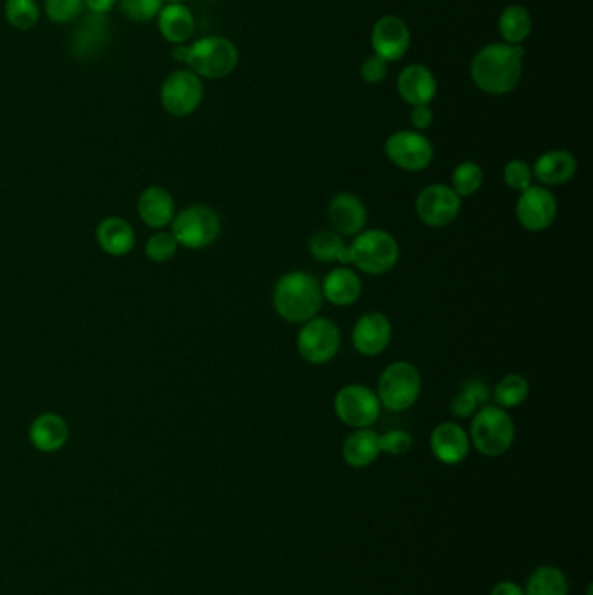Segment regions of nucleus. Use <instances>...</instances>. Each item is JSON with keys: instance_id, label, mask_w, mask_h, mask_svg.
Wrapping results in <instances>:
<instances>
[{"instance_id": "nucleus-39", "label": "nucleus", "mask_w": 593, "mask_h": 595, "mask_svg": "<svg viewBox=\"0 0 593 595\" xmlns=\"http://www.w3.org/2000/svg\"><path fill=\"white\" fill-rule=\"evenodd\" d=\"M388 75V63L381 60L380 56H369L362 63L360 67V77L367 82V84H380L385 81Z\"/></svg>"}, {"instance_id": "nucleus-2", "label": "nucleus", "mask_w": 593, "mask_h": 595, "mask_svg": "<svg viewBox=\"0 0 593 595\" xmlns=\"http://www.w3.org/2000/svg\"><path fill=\"white\" fill-rule=\"evenodd\" d=\"M173 58L185 63L188 70L204 79H223L232 74L239 63V49L225 37H202L194 44L173 47Z\"/></svg>"}, {"instance_id": "nucleus-4", "label": "nucleus", "mask_w": 593, "mask_h": 595, "mask_svg": "<svg viewBox=\"0 0 593 595\" xmlns=\"http://www.w3.org/2000/svg\"><path fill=\"white\" fill-rule=\"evenodd\" d=\"M399 242L385 230H362L354 242L343 249L338 263L355 265L360 272L369 275L388 274L399 261Z\"/></svg>"}, {"instance_id": "nucleus-36", "label": "nucleus", "mask_w": 593, "mask_h": 595, "mask_svg": "<svg viewBox=\"0 0 593 595\" xmlns=\"http://www.w3.org/2000/svg\"><path fill=\"white\" fill-rule=\"evenodd\" d=\"M122 13L133 21H150L162 9V0H119Z\"/></svg>"}, {"instance_id": "nucleus-21", "label": "nucleus", "mask_w": 593, "mask_h": 595, "mask_svg": "<svg viewBox=\"0 0 593 595\" xmlns=\"http://www.w3.org/2000/svg\"><path fill=\"white\" fill-rule=\"evenodd\" d=\"M322 296L334 307H350L359 300L362 293L359 275L352 268H334L333 272L326 275L322 282Z\"/></svg>"}, {"instance_id": "nucleus-35", "label": "nucleus", "mask_w": 593, "mask_h": 595, "mask_svg": "<svg viewBox=\"0 0 593 595\" xmlns=\"http://www.w3.org/2000/svg\"><path fill=\"white\" fill-rule=\"evenodd\" d=\"M178 241L174 239L171 232H159V234L152 235L147 242V256L152 261L162 263V261H169L176 255L178 249Z\"/></svg>"}, {"instance_id": "nucleus-3", "label": "nucleus", "mask_w": 593, "mask_h": 595, "mask_svg": "<svg viewBox=\"0 0 593 595\" xmlns=\"http://www.w3.org/2000/svg\"><path fill=\"white\" fill-rule=\"evenodd\" d=\"M322 301L319 282L307 272H289L275 284L274 307L284 321L305 324L317 317Z\"/></svg>"}, {"instance_id": "nucleus-22", "label": "nucleus", "mask_w": 593, "mask_h": 595, "mask_svg": "<svg viewBox=\"0 0 593 595\" xmlns=\"http://www.w3.org/2000/svg\"><path fill=\"white\" fill-rule=\"evenodd\" d=\"M160 34L174 46L187 44L195 32V18L185 4H166L157 14Z\"/></svg>"}, {"instance_id": "nucleus-9", "label": "nucleus", "mask_w": 593, "mask_h": 595, "mask_svg": "<svg viewBox=\"0 0 593 595\" xmlns=\"http://www.w3.org/2000/svg\"><path fill=\"white\" fill-rule=\"evenodd\" d=\"M381 402L371 388L347 385L334 397V411L340 422L352 428H371L381 415Z\"/></svg>"}, {"instance_id": "nucleus-14", "label": "nucleus", "mask_w": 593, "mask_h": 595, "mask_svg": "<svg viewBox=\"0 0 593 595\" xmlns=\"http://www.w3.org/2000/svg\"><path fill=\"white\" fill-rule=\"evenodd\" d=\"M371 46L374 54L387 63L402 60L411 46V32L406 21L397 16L380 18L373 27Z\"/></svg>"}, {"instance_id": "nucleus-5", "label": "nucleus", "mask_w": 593, "mask_h": 595, "mask_svg": "<svg viewBox=\"0 0 593 595\" xmlns=\"http://www.w3.org/2000/svg\"><path fill=\"white\" fill-rule=\"evenodd\" d=\"M515 441V423L507 409L482 406L474 415L470 427V444L480 455L498 458L512 448Z\"/></svg>"}, {"instance_id": "nucleus-41", "label": "nucleus", "mask_w": 593, "mask_h": 595, "mask_svg": "<svg viewBox=\"0 0 593 595\" xmlns=\"http://www.w3.org/2000/svg\"><path fill=\"white\" fill-rule=\"evenodd\" d=\"M117 0H84V6L89 13L108 14L114 9Z\"/></svg>"}, {"instance_id": "nucleus-27", "label": "nucleus", "mask_w": 593, "mask_h": 595, "mask_svg": "<svg viewBox=\"0 0 593 595\" xmlns=\"http://www.w3.org/2000/svg\"><path fill=\"white\" fill-rule=\"evenodd\" d=\"M498 30L505 44L522 46L533 30V18L524 6H508L498 18Z\"/></svg>"}, {"instance_id": "nucleus-20", "label": "nucleus", "mask_w": 593, "mask_h": 595, "mask_svg": "<svg viewBox=\"0 0 593 595\" xmlns=\"http://www.w3.org/2000/svg\"><path fill=\"white\" fill-rule=\"evenodd\" d=\"M578 164L571 152L567 150H550L538 157L534 162L533 178L543 187H559L571 181L576 174Z\"/></svg>"}, {"instance_id": "nucleus-24", "label": "nucleus", "mask_w": 593, "mask_h": 595, "mask_svg": "<svg viewBox=\"0 0 593 595\" xmlns=\"http://www.w3.org/2000/svg\"><path fill=\"white\" fill-rule=\"evenodd\" d=\"M68 425L61 416L46 413L39 416L30 427V441L42 453H54L68 441Z\"/></svg>"}, {"instance_id": "nucleus-10", "label": "nucleus", "mask_w": 593, "mask_h": 595, "mask_svg": "<svg viewBox=\"0 0 593 595\" xmlns=\"http://www.w3.org/2000/svg\"><path fill=\"white\" fill-rule=\"evenodd\" d=\"M204 98V86L192 70H176L160 87V101L174 117L194 114Z\"/></svg>"}, {"instance_id": "nucleus-32", "label": "nucleus", "mask_w": 593, "mask_h": 595, "mask_svg": "<svg viewBox=\"0 0 593 595\" xmlns=\"http://www.w3.org/2000/svg\"><path fill=\"white\" fill-rule=\"evenodd\" d=\"M484 183V171L474 161H465L458 164L453 171V190L458 197H470L477 194Z\"/></svg>"}, {"instance_id": "nucleus-16", "label": "nucleus", "mask_w": 593, "mask_h": 595, "mask_svg": "<svg viewBox=\"0 0 593 595\" xmlns=\"http://www.w3.org/2000/svg\"><path fill=\"white\" fill-rule=\"evenodd\" d=\"M430 448L440 463L458 465L468 456L470 437L460 423H439L430 435Z\"/></svg>"}, {"instance_id": "nucleus-13", "label": "nucleus", "mask_w": 593, "mask_h": 595, "mask_svg": "<svg viewBox=\"0 0 593 595\" xmlns=\"http://www.w3.org/2000/svg\"><path fill=\"white\" fill-rule=\"evenodd\" d=\"M557 199L547 187H531L520 194L517 201V220L527 232H545L557 218Z\"/></svg>"}, {"instance_id": "nucleus-31", "label": "nucleus", "mask_w": 593, "mask_h": 595, "mask_svg": "<svg viewBox=\"0 0 593 595\" xmlns=\"http://www.w3.org/2000/svg\"><path fill=\"white\" fill-rule=\"evenodd\" d=\"M6 20L16 30H30L39 23L40 7L37 0H6Z\"/></svg>"}, {"instance_id": "nucleus-6", "label": "nucleus", "mask_w": 593, "mask_h": 595, "mask_svg": "<svg viewBox=\"0 0 593 595\" xmlns=\"http://www.w3.org/2000/svg\"><path fill=\"white\" fill-rule=\"evenodd\" d=\"M421 376L411 362H392L378 380V399L390 411H407L420 399Z\"/></svg>"}, {"instance_id": "nucleus-17", "label": "nucleus", "mask_w": 593, "mask_h": 595, "mask_svg": "<svg viewBox=\"0 0 593 595\" xmlns=\"http://www.w3.org/2000/svg\"><path fill=\"white\" fill-rule=\"evenodd\" d=\"M400 98L411 107H425L434 101L437 94V79L430 68L420 63L407 65L397 79Z\"/></svg>"}, {"instance_id": "nucleus-37", "label": "nucleus", "mask_w": 593, "mask_h": 595, "mask_svg": "<svg viewBox=\"0 0 593 595\" xmlns=\"http://www.w3.org/2000/svg\"><path fill=\"white\" fill-rule=\"evenodd\" d=\"M413 448V437L406 430H390L380 435L381 453H387L390 456H404Z\"/></svg>"}, {"instance_id": "nucleus-19", "label": "nucleus", "mask_w": 593, "mask_h": 595, "mask_svg": "<svg viewBox=\"0 0 593 595\" xmlns=\"http://www.w3.org/2000/svg\"><path fill=\"white\" fill-rule=\"evenodd\" d=\"M107 41V14L89 13L84 20L80 21L79 27L75 28L74 35L70 39V53L80 60L93 58L101 53Z\"/></svg>"}, {"instance_id": "nucleus-25", "label": "nucleus", "mask_w": 593, "mask_h": 595, "mask_svg": "<svg viewBox=\"0 0 593 595\" xmlns=\"http://www.w3.org/2000/svg\"><path fill=\"white\" fill-rule=\"evenodd\" d=\"M138 213L148 227L164 228L174 218L173 197L162 187H148L140 195Z\"/></svg>"}, {"instance_id": "nucleus-26", "label": "nucleus", "mask_w": 593, "mask_h": 595, "mask_svg": "<svg viewBox=\"0 0 593 595\" xmlns=\"http://www.w3.org/2000/svg\"><path fill=\"white\" fill-rule=\"evenodd\" d=\"M96 237L103 251L112 256L127 255L134 246L133 228L127 221L120 218H107L101 221Z\"/></svg>"}, {"instance_id": "nucleus-29", "label": "nucleus", "mask_w": 593, "mask_h": 595, "mask_svg": "<svg viewBox=\"0 0 593 595\" xmlns=\"http://www.w3.org/2000/svg\"><path fill=\"white\" fill-rule=\"evenodd\" d=\"M529 395V383L520 375H507L501 378L493 392L494 406L512 409L520 406Z\"/></svg>"}, {"instance_id": "nucleus-15", "label": "nucleus", "mask_w": 593, "mask_h": 595, "mask_svg": "<svg viewBox=\"0 0 593 595\" xmlns=\"http://www.w3.org/2000/svg\"><path fill=\"white\" fill-rule=\"evenodd\" d=\"M392 322L381 312H369L355 322L352 343L359 354L376 357L387 350L392 341Z\"/></svg>"}, {"instance_id": "nucleus-11", "label": "nucleus", "mask_w": 593, "mask_h": 595, "mask_svg": "<svg viewBox=\"0 0 593 595\" xmlns=\"http://www.w3.org/2000/svg\"><path fill=\"white\" fill-rule=\"evenodd\" d=\"M388 159L404 171H423L434 161V147L420 131H397L385 143Z\"/></svg>"}, {"instance_id": "nucleus-7", "label": "nucleus", "mask_w": 593, "mask_h": 595, "mask_svg": "<svg viewBox=\"0 0 593 595\" xmlns=\"http://www.w3.org/2000/svg\"><path fill=\"white\" fill-rule=\"evenodd\" d=\"M341 347L340 328L326 317H314L303 324L298 333L296 348L301 359L310 364H326L333 361Z\"/></svg>"}, {"instance_id": "nucleus-23", "label": "nucleus", "mask_w": 593, "mask_h": 595, "mask_svg": "<svg viewBox=\"0 0 593 595\" xmlns=\"http://www.w3.org/2000/svg\"><path fill=\"white\" fill-rule=\"evenodd\" d=\"M380 455V434L371 428H357L343 444V460L350 467H369Z\"/></svg>"}, {"instance_id": "nucleus-30", "label": "nucleus", "mask_w": 593, "mask_h": 595, "mask_svg": "<svg viewBox=\"0 0 593 595\" xmlns=\"http://www.w3.org/2000/svg\"><path fill=\"white\" fill-rule=\"evenodd\" d=\"M345 248L347 246L343 242V237L336 234L334 230L317 232L308 242L310 255L314 256L315 260L324 261V263H333V261L340 260V255Z\"/></svg>"}, {"instance_id": "nucleus-1", "label": "nucleus", "mask_w": 593, "mask_h": 595, "mask_svg": "<svg viewBox=\"0 0 593 595\" xmlns=\"http://www.w3.org/2000/svg\"><path fill=\"white\" fill-rule=\"evenodd\" d=\"M524 46L496 42L475 54L470 75L482 93L503 96L519 86L524 74Z\"/></svg>"}, {"instance_id": "nucleus-28", "label": "nucleus", "mask_w": 593, "mask_h": 595, "mask_svg": "<svg viewBox=\"0 0 593 595\" xmlns=\"http://www.w3.org/2000/svg\"><path fill=\"white\" fill-rule=\"evenodd\" d=\"M569 583L559 568L540 566L534 569L524 589V595H567Z\"/></svg>"}, {"instance_id": "nucleus-40", "label": "nucleus", "mask_w": 593, "mask_h": 595, "mask_svg": "<svg viewBox=\"0 0 593 595\" xmlns=\"http://www.w3.org/2000/svg\"><path fill=\"white\" fill-rule=\"evenodd\" d=\"M411 114H409V121L413 124L416 131H425L434 124V112L430 110L428 105L425 107H411Z\"/></svg>"}, {"instance_id": "nucleus-42", "label": "nucleus", "mask_w": 593, "mask_h": 595, "mask_svg": "<svg viewBox=\"0 0 593 595\" xmlns=\"http://www.w3.org/2000/svg\"><path fill=\"white\" fill-rule=\"evenodd\" d=\"M491 595H524V589L520 587L519 583L507 580V582L496 583L491 590Z\"/></svg>"}, {"instance_id": "nucleus-18", "label": "nucleus", "mask_w": 593, "mask_h": 595, "mask_svg": "<svg viewBox=\"0 0 593 595\" xmlns=\"http://www.w3.org/2000/svg\"><path fill=\"white\" fill-rule=\"evenodd\" d=\"M329 223L341 237L359 235L367 223V209L364 202L354 194H338L329 204Z\"/></svg>"}, {"instance_id": "nucleus-33", "label": "nucleus", "mask_w": 593, "mask_h": 595, "mask_svg": "<svg viewBox=\"0 0 593 595\" xmlns=\"http://www.w3.org/2000/svg\"><path fill=\"white\" fill-rule=\"evenodd\" d=\"M84 7H86L84 0H46L44 2L47 18L58 25H67L77 20Z\"/></svg>"}, {"instance_id": "nucleus-12", "label": "nucleus", "mask_w": 593, "mask_h": 595, "mask_svg": "<svg viewBox=\"0 0 593 595\" xmlns=\"http://www.w3.org/2000/svg\"><path fill=\"white\" fill-rule=\"evenodd\" d=\"M461 211V197L449 185H430L423 188L416 199V213L432 228L451 225Z\"/></svg>"}, {"instance_id": "nucleus-34", "label": "nucleus", "mask_w": 593, "mask_h": 595, "mask_svg": "<svg viewBox=\"0 0 593 595\" xmlns=\"http://www.w3.org/2000/svg\"><path fill=\"white\" fill-rule=\"evenodd\" d=\"M503 180L508 188L522 194L524 190L533 185V169L529 168V164L526 162L515 159V161L508 162L503 169Z\"/></svg>"}, {"instance_id": "nucleus-8", "label": "nucleus", "mask_w": 593, "mask_h": 595, "mask_svg": "<svg viewBox=\"0 0 593 595\" xmlns=\"http://www.w3.org/2000/svg\"><path fill=\"white\" fill-rule=\"evenodd\" d=\"M221 221L218 213L207 206H190L173 220L174 239L188 249L211 246L220 235Z\"/></svg>"}, {"instance_id": "nucleus-38", "label": "nucleus", "mask_w": 593, "mask_h": 595, "mask_svg": "<svg viewBox=\"0 0 593 595\" xmlns=\"http://www.w3.org/2000/svg\"><path fill=\"white\" fill-rule=\"evenodd\" d=\"M479 406H484L467 387H461L460 394L454 397L451 411L456 418H470L479 411Z\"/></svg>"}, {"instance_id": "nucleus-43", "label": "nucleus", "mask_w": 593, "mask_h": 595, "mask_svg": "<svg viewBox=\"0 0 593 595\" xmlns=\"http://www.w3.org/2000/svg\"><path fill=\"white\" fill-rule=\"evenodd\" d=\"M187 0H162V4L166 6V4H185Z\"/></svg>"}]
</instances>
